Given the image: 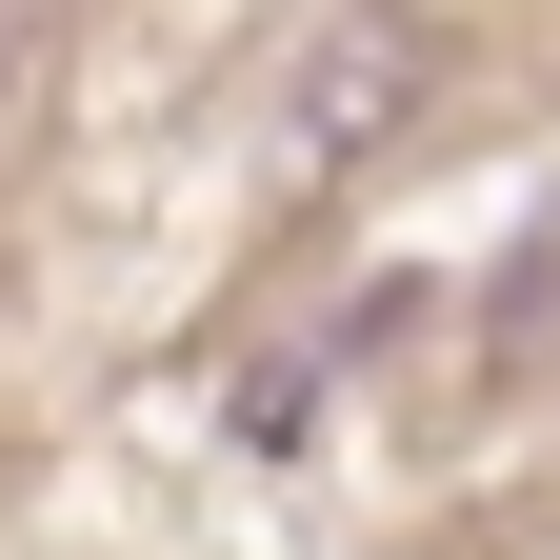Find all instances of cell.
<instances>
[{"label":"cell","mask_w":560,"mask_h":560,"mask_svg":"<svg viewBox=\"0 0 560 560\" xmlns=\"http://www.w3.org/2000/svg\"><path fill=\"white\" fill-rule=\"evenodd\" d=\"M420 81H441V21H420V0L320 21V40H301V101H280V161H301V180H340L361 140H400V120H420Z\"/></svg>","instance_id":"6da1fadb"}]
</instances>
